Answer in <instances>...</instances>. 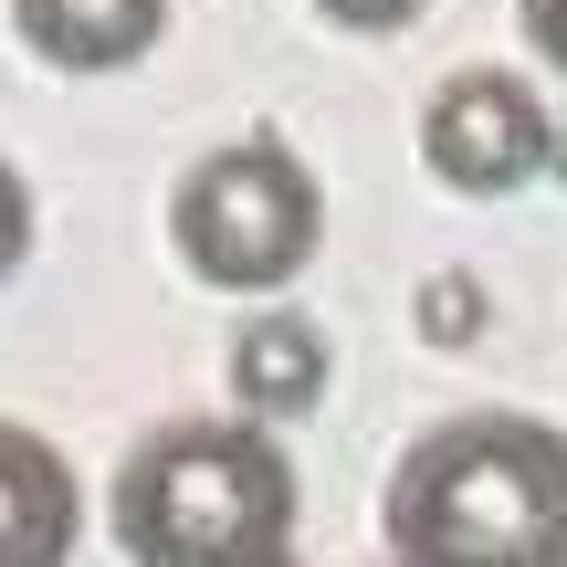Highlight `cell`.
I'll return each mask as SVG.
<instances>
[{
	"mask_svg": "<svg viewBox=\"0 0 567 567\" xmlns=\"http://www.w3.org/2000/svg\"><path fill=\"white\" fill-rule=\"evenodd\" d=\"M168 243L210 295H284L326 243V189L284 137H231L168 189Z\"/></svg>",
	"mask_w": 567,
	"mask_h": 567,
	"instance_id": "cell-3",
	"label": "cell"
},
{
	"mask_svg": "<svg viewBox=\"0 0 567 567\" xmlns=\"http://www.w3.org/2000/svg\"><path fill=\"white\" fill-rule=\"evenodd\" d=\"M547 137H557V116L505 63H463L421 105V168L442 189H463V200H505V189L547 179Z\"/></svg>",
	"mask_w": 567,
	"mask_h": 567,
	"instance_id": "cell-4",
	"label": "cell"
},
{
	"mask_svg": "<svg viewBox=\"0 0 567 567\" xmlns=\"http://www.w3.org/2000/svg\"><path fill=\"white\" fill-rule=\"evenodd\" d=\"M337 32H410V21L431 11V0H316Z\"/></svg>",
	"mask_w": 567,
	"mask_h": 567,
	"instance_id": "cell-10",
	"label": "cell"
},
{
	"mask_svg": "<svg viewBox=\"0 0 567 567\" xmlns=\"http://www.w3.org/2000/svg\"><path fill=\"white\" fill-rule=\"evenodd\" d=\"M84 484L32 421H0V567H74Z\"/></svg>",
	"mask_w": 567,
	"mask_h": 567,
	"instance_id": "cell-5",
	"label": "cell"
},
{
	"mask_svg": "<svg viewBox=\"0 0 567 567\" xmlns=\"http://www.w3.org/2000/svg\"><path fill=\"white\" fill-rule=\"evenodd\" d=\"M126 567H295V463L264 421H158L105 484Z\"/></svg>",
	"mask_w": 567,
	"mask_h": 567,
	"instance_id": "cell-2",
	"label": "cell"
},
{
	"mask_svg": "<svg viewBox=\"0 0 567 567\" xmlns=\"http://www.w3.org/2000/svg\"><path fill=\"white\" fill-rule=\"evenodd\" d=\"M515 21H526L536 63H557V74H567V0H515Z\"/></svg>",
	"mask_w": 567,
	"mask_h": 567,
	"instance_id": "cell-11",
	"label": "cell"
},
{
	"mask_svg": "<svg viewBox=\"0 0 567 567\" xmlns=\"http://www.w3.org/2000/svg\"><path fill=\"white\" fill-rule=\"evenodd\" d=\"M400 567H567V431L536 410H452L389 473Z\"/></svg>",
	"mask_w": 567,
	"mask_h": 567,
	"instance_id": "cell-1",
	"label": "cell"
},
{
	"mask_svg": "<svg viewBox=\"0 0 567 567\" xmlns=\"http://www.w3.org/2000/svg\"><path fill=\"white\" fill-rule=\"evenodd\" d=\"M410 326H421V347H473V337H484V284H473V274H421Z\"/></svg>",
	"mask_w": 567,
	"mask_h": 567,
	"instance_id": "cell-8",
	"label": "cell"
},
{
	"mask_svg": "<svg viewBox=\"0 0 567 567\" xmlns=\"http://www.w3.org/2000/svg\"><path fill=\"white\" fill-rule=\"evenodd\" d=\"M316 400H326V326L295 305H264L231 337V410L274 431V421H305Z\"/></svg>",
	"mask_w": 567,
	"mask_h": 567,
	"instance_id": "cell-7",
	"label": "cell"
},
{
	"mask_svg": "<svg viewBox=\"0 0 567 567\" xmlns=\"http://www.w3.org/2000/svg\"><path fill=\"white\" fill-rule=\"evenodd\" d=\"M21 264H32V179L0 158V284H11Z\"/></svg>",
	"mask_w": 567,
	"mask_h": 567,
	"instance_id": "cell-9",
	"label": "cell"
},
{
	"mask_svg": "<svg viewBox=\"0 0 567 567\" xmlns=\"http://www.w3.org/2000/svg\"><path fill=\"white\" fill-rule=\"evenodd\" d=\"M547 179H567V126H557V137H547Z\"/></svg>",
	"mask_w": 567,
	"mask_h": 567,
	"instance_id": "cell-12",
	"label": "cell"
},
{
	"mask_svg": "<svg viewBox=\"0 0 567 567\" xmlns=\"http://www.w3.org/2000/svg\"><path fill=\"white\" fill-rule=\"evenodd\" d=\"M11 32L53 74H126V63L158 53L168 0H11Z\"/></svg>",
	"mask_w": 567,
	"mask_h": 567,
	"instance_id": "cell-6",
	"label": "cell"
}]
</instances>
